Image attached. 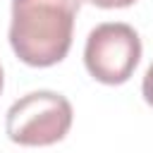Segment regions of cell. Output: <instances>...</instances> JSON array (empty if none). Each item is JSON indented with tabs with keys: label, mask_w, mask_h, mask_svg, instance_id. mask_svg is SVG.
I'll return each mask as SVG.
<instances>
[{
	"label": "cell",
	"mask_w": 153,
	"mask_h": 153,
	"mask_svg": "<svg viewBox=\"0 0 153 153\" xmlns=\"http://www.w3.org/2000/svg\"><path fill=\"white\" fill-rule=\"evenodd\" d=\"M5 127L7 136L19 146H50L67 136L72 105L62 93L33 91L10 105Z\"/></svg>",
	"instance_id": "7a4b0ae2"
},
{
	"label": "cell",
	"mask_w": 153,
	"mask_h": 153,
	"mask_svg": "<svg viewBox=\"0 0 153 153\" xmlns=\"http://www.w3.org/2000/svg\"><path fill=\"white\" fill-rule=\"evenodd\" d=\"M88 5H96V7H103V10H120V7H129L134 5L136 0H84Z\"/></svg>",
	"instance_id": "277c9868"
},
{
	"label": "cell",
	"mask_w": 153,
	"mask_h": 153,
	"mask_svg": "<svg viewBox=\"0 0 153 153\" xmlns=\"http://www.w3.org/2000/svg\"><path fill=\"white\" fill-rule=\"evenodd\" d=\"M143 98L148 105H153V65L146 69V76H143Z\"/></svg>",
	"instance_id": "5b68a950"
},
{
	"label": "cell",
	"mask_w": 153,
	"mask_h": 153,
	"mask_svg": "<svg viewBox=\"0 0 153 153\" xmlns=\"http://www.w3.org/2000/svg\"><path fill=\"white\" fill-rule=\"evenodd\" d=\"M141 60V38L139 33L122 22L98 24L84 48V62L88 74L108 86L124 84Z\"/></svg>",
	"instance_id": "3957f363"
},
{
	"label": "cell",
	"mask_w": 153,
	"mask_h": 153,
	"mask_svg": "<svg viewBox=\"0 0 153 153\" xmlns=\"http://www.w3.org/2000/svg\"><path fill=\"white\" fill-rule=\"evenodd\" d=\"M81 0H12L10 45L29 67H53L72 48Z\"/></svg>",
	"instance_id": "6da1fadb"
},
{
	"label": "cell",
	"mask_w": 153,
	"mask_h": 153,
	"mask_svg": "<svg viewBox=\"0 0 153 153\" xmlns=\"http://www.w3.org/2000/svg\"><path fill=\"white\" fill-rule=\"evenodd\" d=\"M0 91H2V67H0Z\"/></svg>",
	"instance_id": "8992f818"
}]
</instances>
